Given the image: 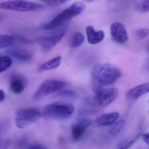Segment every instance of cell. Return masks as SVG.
Returning a JSON list of instances; mask_svg holds the SVG:
<instances>
[{"label": "cell", "mask_w": 149, "mask_h": 149, "mask_svg": "<svg viewBox=\"0 0 149 149\" xmlns=\"http://www.w3.org/2000/svg\"><path fill=\"white\" fill-rule=\"evenodd\" d=\"M2 18V16L1 15H0V20H1Z\"/></svg>", "instance_id": "obj_33"}, {"label": "cell", "mask_w": 149, "mask_h": 149, "mask_svg": "<svg viewBox=\"0 0 149 149\" xmlns=\"http://www.w3.org/2000/svg\"><path fill=\"white\" fill-rule=\"evenodd\" d=\"M83 1L86 2L90 3L94 1H95V0H83Z\"/></svg>", "instance_id": "obj_32"}, {"label": "cell", "mask_w": 149, "mask_h": 149, "mask_svg": "<svg viewBox=\"0 0 149 149\" xmlns=\"http://www.w3.org/2000/svg\"><path fill=\"white\" fill-rule=\"evenodd\" d=\"M58 94L59 96L63 97H72L75 95V93L73 91L69 90H63L58 91Z\"/></svg>", "instance_id": "obj_27"}, {"label": "cell", "mask_w": 149, "mask_h": 149, "mask_svg": "<svg viewBox=\"0 0 149 149\" xmlns=\"http://www.w3.org/2000/svg\"><path fill=\"white\" fill-rule=\"evenodd\" d=\"M27 81L24 77L18 74H14L10 78V88L15 94L22 93L27 85Z\"/></svg>", "instance_id": "obj_13"}, {"label": "cell", "mask_w": 149, "mask_h": 149, "mask_svg": "<svg viewBox=\"0 0 149 149\" xmlns=\"http://www.w3.org/2000/svg\"><path fill=\"white\" fill-rule=\"evenodd\" d=\"M41 116V112L37 108H29L21 109L16 115V126L21 129L26 128L38 120Z\"/></svg>", "instance_id": "obj_6"}, {"label": "cell", "mask_w": 149, "mask_h": 149, "mask_svg": "<svg viewBox=\"0 0 149 149\" xmlns=\"http://www.w3.org/2000/svg\"><path fill=\"white\" fill-rule=\"evenodd\" d=\"M110 1H115V0H110Z\"/></svg>", "instance_id": "obj_35"}, {"label": "cell", "mask_w": 149, "mask_h": 149, "mask_svg": "<svg viewBox=\"0 0 149 149\" xmlns=\"http://www.w3.org/2000/svg\"><path fill=\"white\" fill-rule=\"evenodd\" d=\"M110 34L113 40L120 44L127 42L128 35L124 24L119 22H115L110 26Z\"/></svg>", "instance_id": "obj_9"}, {"label": "cell", "mask_w": 149, "mask_h": 149, "mask_svg": "<svg viewBox=\"0 0 149 149\" xmlns=\"http://www.w3.org/2000/svg\"><path fill=\"white\" fill-rule=\"evenodd\" d=\"M88 42L91 45H96L102 42L105 38V34L102 30L95 31L94 28L88 25L86 28Z\"/></svg>", "instance_id": "obj_14"}, {"label": "cell", "mask_w": 149, "mask_h": 149, "mask_svg": "<svg viewBox=\"0 0 149 149\" xmlns=\"http://www.w3.org/2000/svg\"><path fill=\"white\" fill-rule=\"evenodd\" d=\"M142 138L144 142L149 146V133L143 134L142 135Z\"/></svg>", "instance_id": "obj_29"}, {"label": "cell", "mask_w": 149, "mask_h": 149, "mask_svg": "<svg viewBox=\"0 0 149 149\" xmlns=\"http://www.w3.org/2000/svg\"><path fill=\"white\" fill-rule=\"evenodd\" d=\"M12 144V141L9 139H0V149L8 148Z\"/></svg>", "instance_id": "obj_26"}, {"label": "cell", "mask_w": 149, "mask_h": 149, "mask_svg": "<svg viewBox=\"0 0 149 149\" xmlns=\"http://www.w3.org/2000/svg\"><path fill=\"white\" fill-rule=\"evenodd\" d=\"M91 123L92 120L90 119H82L72 125L71 128V135L74 142H77L80 140Z\"/></svg>", "instance_id": "obj_10"}, {"label": "cell", "mask_w": 149, "mask_h": 149, "mask_svg": "<svg viewBox=\"0 0 149 149\" xmlns=\"http://www.w3.org/2000/svg\"><path fill=\"white\" fill-rule=\"evenodd\" d=\"M85 40V37L80 32H75L72 35L70 42V46L72 48L79 47L83 44Z\"/></svg>", "instance_id": "obj_19"}, {"label": "cell", "mask_w": 149, "mask_h": 149, "mask_svg": "<svg viewBox=\"0 0 149 149\" xmlns=\"http://www.w3.org/2000/svg\"><path fill=\"white\" fill-rule=\"evenodd\" d=\"M28 149H45L46 147L43 145H41L38 143H34V144H29L28 148Z\"/></svg>", "instance_id": "obj_28"}, {"label": "cell", "mask_w": 149, "mask_h": 149, "mask_svg": "<svg viewBox=\"0 0 149 149\" xmlns=\"http://www.w3.org/2000/svg\"><path fill=\"white\" fill-rule=\"evenodd\" d=\"M149 30L148 28H141L137 30L136 32V37L139 39H142L148 35Z\"/></svg>", "instance_id": "obj_24"}, {"label": "cell", "mask_w": 149, "mask_h": 149, "mask_svg": "<svg viewBox=\"0 0 149 149\" xmlns=\"http://www.w3.org/2000/svg\"><path fill=\"white\" fill-rule=\"evenodd\" d=\"M120 115V113L117 112L102 115L95 120V124L99 127H106L112 125L118 120Z\"/></svg>", "instance_id": "obj_16"}, {"label": "cell", "mask_w": 149, "mask_h": 149, "mask_svg": "<svg viewBox=\"0 0 149 149\" xmlns=\"http://www.w3.org/2000/svg\"><path fill=\"white\" fill-rule=\"evenodd\" d=\"M6 129V124L4 123H0V135L2 134Z\"/></svg>", "instance_id": "obj_31"}, {"label": "cell", "mask_w": 149, "mask_h": 149, "mask_svg": "<svg viewBox=\"0 0 149 149\" xmlns=\"http://www.w3.org/2000/svg\"><path fill=\"white\" fill-rule=\"evenodd\" d=\"M67 85V82L56 79H47L40 84L33 96L35 101L41 100L53 93L63 90Z\"/></svg>", "instance_id": "obj_4"}, {"label": "cell", "mask_w": 149, "mask_h": 149, "mask_svg": "<svg viewBox=\"0 0 149 149\" xmlns=\"http://www.w3.org/2000/svg\"><path fill=\"white\" fill-rule=\"evenodd\" d=\"M148 102H149V101H148Z\"/></svg>", "instance_id": "obj_36"}, {"label": "cell", "mask_w": 149, "mask_h": 149, "mask_svg": "<svg viewBox=\"0 0 149 149\" xmlns=\"http://www.w3.org/2000/svg\"><path fill=\"white\" fill-rule=\"evenodd\" d=\"M5 99V94L3 90L0 89V104L4 101Z\"/></svg>", "instance_id": "obj_30"}, {"label": "cell", "mask_w": 149, "mask_h": 149, "mask_svg": "<svg viewBox=\"0 0 149 149\" xmlns=\"http://www.w3.org/2000/svg\"><path fill=\"white\" fill-rule=\"evenodd\" d=\"M91 75L96 85L106 86L114 84L121 77L122 72L114 65L101 63L92 68Z\"/></svg>", "instance_id": "obj_1"}, {"label": "cell", "mask_w": 149, "mask_h": 149, "mask_svg": "<svg viewBox=\"0 0 149 149\" xmlns=\"http://www.w3.org/2000/svg\"><path fill=\"white\" fill-rule=\"evenodd\" d=\"M94 101L101 107L105 108L113 102L118 96V91L114 87L104 89L96 86L95 89Z\"/></svg>", "instance_id": "obj_7"}, {"label": "cell", "mask_w": 149, "mask_h": 149, "mask_svg": "<svg viewBox=\"0 0 149 149\" xmlns=\"http://www.w3.org/2000/svg\"><path fill=\"white\" fill-rule=\"evenodd\" d=\"M140 135H138L133 140H125L120 142L118 143L117 148L120 149H127L130 146L133 145L136 141V140L139 138Z\"/></svg>", "instance_id": "obj_21"}, {"label": "cell", "mask_w": 149, "mask_h": 149, "mask_svg": "<svg viewBox=\"0 0 149 149\" xmlns=\"http://www.w3.org/2000/svg\"><path fill=\"white\" fill-rule=\"evenodd\" d=\"M43 6L36 3L24 0H11L0 3V9L15 11H36L42 8Z\"/></svg>", "instance_id": "obj_8"}, {"label": "cell", "mask_w": 149, "mask_h": 149, "mask_svg": "<svg viewBox=\"0 0 149 149\" xmlns=\"http://www.w3.org/2000/svg\"><path fill=\"white\" fill-rule=\"evenodd\" d=\"M2 56V55L1 54H0V57H1V56Z\"/></svg>", "instance_id": "obj_34"}, {"label": "cell", "mask_w": 149, "mask_h": 149, "mask_svg": "<svg viewBox=\"0 0 149 149\" xmlns=\"http://www.w3.org/2000/svg\"><path fill=\"white\" fill-rule=\"evenodd\" d=\"M62 58L61 56H57L48 61L39 65L38 71V72L50 71L58 68L60 66L62 61Z\"/></svg>", "instance_id": "obj_17"}, {"label": "cell", "mask_w": 149, "mask_h": 149, "mask_svg": "<svg viewBox=\"0 0 149 149\" xmlns=\"http://www.w3.org/2000/svg\"><path fill=\"white\" fill-rule=\"evenodd\" d=\"M126 122L124 120H120L116 121L112 124V127L109 130L108 135L110 137H113L118 135L126 126Z\"/></svg>", "instance_id": "obj_18"}, {"label": "cell", "mask_w": 149, "mask_h": 149, "mask_svg": "<svg viewBox=\"0 0 149 149\" xmlns=\"http://www.w3.org/2000/svg\"><path fill=\"white\" fill-rule=\"evenodd\" d=\"M86 8V6L84 3L75 2L60 12L51 21L41 25L39 27V29L42 31L56 29L64 25L65 23L70 19L83 13Z\"/></svg>", "instance_id": "obj_2"}, {"label": "cell", "mask_w": 149, "mask_h": 149, "mask_svg": "<svg viewBox=\"0 0 149 149\" xmlns=\"http://www.w3.org/2000/svg\"><path fill=\"white\" fill-rule=\"evenodd\" d=\"M67 29V26L63 25L54 30L55 31L50 35L38 37L36 41L41 47L42 52L45 53L49 52L54 46L62 40L63 37L65 36Z\"/></svg>", "instance_id": "obj_5"}, {"label": "cell", "mask_w": 149, "mask_h": 149, "mask_svg": "<svg viewBox=\"0 0 149 149\" xmlns=\"http://www.w3.org/2000/svg\"><path fill=\"white\" fill-rule=\"evenodd\" d=\"M9 56L22 62H27L32 59L33 55L29 51L20 48H13L7 51Z\"/></svg>", "instance_id": "obj_15"}, {"label": "cell", "mask_w": 149, "mask_h": 149, "mask_svg": "<svg viewBox=\"0 0 149 149\" xmlns=\"http://www.w3.org/2000/svg\"></svg>", "instance_id": "obj_37"}, {"label": "cell", "mask_w": 149, "mask_h": 149, "mask_svg": "<svg viewBox=\"0 0 149 149\" xmlns=\"http://www.w3.org/2000/svg\"><path fill=\"white\" fill-rule=\"evenodd\" d=\"M148 93H149V83L141 84L133 87L127 93L126 96L128 101L134 102Z\"/></svg>", "instance_id": "obj_12"}, {"label": "cell", "mask_w": 149, "mask_h": 149, "mask_svg": "<svg viewBox=\"0 0 149 149\" xmlns=\"http://www.w3.org/2000/svg\"><path fill=\"white\" fill-rule=\"evenodd\" d=\"M29 144L28 140L25 137L21 138L16 142V146L20 148H28Z\"/></svg>", "instance_id": "obj_25"}, {"label": "cell", "mask_w": 149, "mask_h": 149, "mask_svg": "<svg viewBox=\"0 0 149 149\" xmlns=\"http://www.w3.org/2000/svg\"><path fill=\"white\" fill-rule=\"evenodd\" d=\"M74 111V107L72 104L55 102L45 106L43 115L45 118L52 120H65L70 118Z\"/></svg>", "instance_id": "obj_3"}, {"label": "cell", "mask_w": 149, "mask_h": 149, "mask_svg": "<svg viewBox=\"0 0 149 149\" xmlns=\"http://www.w3.org/2000/svg\"><path fill=\"white\" fill-rule=\"evenodd\" d=\"M136 9L141 13L149 12V0H141L136 5Z\"/></svg>", "instance_id": "obj_22"}, {"label": "cell", "mask_w": 149, "mask_h": 149, "mask_svg": "<svg viewBox=\"0 0 149 149\" xmlns=\"http://www.w3.org/2000/svg\"><path fill=\"white\" fill-rule=\"evenodd\" d=\"M12 61L10 57L2 56L0 57V73L7 71L12 65Z\"/></svg>", "instance_id": "obj_20"}, {"label": "cell", "mask_w": 149, "mask_h": 149, "mask_svg": "<svg viewBox=\"0 0 149 149\" xmlns=\"http://www.w3.org/2000/svg\"><path fill=\"white\" fill-rule=\"evenodd\" d=\"M40 1L51 6H57L65 3L69 0H39Z\"/></svg>", "instance_id": "obj_23"}, {"label": "cell", "mask_w": 149, "mask_h": 149, "mask_svg": "<svg viewBox=\"0 0 149 149\" xmlns=\"http://www.w3.org/2000/svg\"><path fill=\"white\" fill-rule=\"evenodd\" d=\"M28 41V38L23 36L1 35H0V49L12 46L17 43L26 44Z\"/></svg>", "instance_id": "obj_11"}]
</instances>
